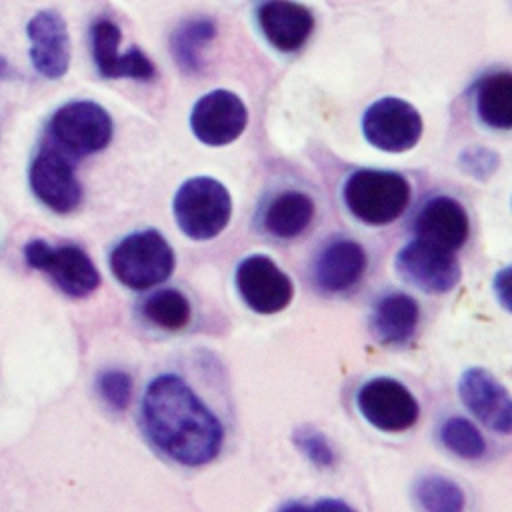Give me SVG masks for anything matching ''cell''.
<instances>
[{
  "instance_id": "4fadbf2b",
  "label": "cell",
  "mask_w": 512,
  "mask_h": 512,
  "mask_svg": "<svg viewBox=\"0 0 512 512\" xmlns=\"http://www.w3.org/2000/svg\"><path fill=\"white\" fill-rule=\"evenodd\" d=\"M364 248L348 236L328 238L312 258L310 278L324 294H342L352 290L366 272Z\"/></svg>"
},
{
  "instance_id": "d4e9b609",
  "label": "cell",
  "mask_w": 512,
  "mask_h": 512,
  "mask_svg": "<svg viewBox=\"0 0 512 512\" xmlns=\"http://www.w3.org/2000/svg\"><path fill=\"white\" fill-rule=\"evenodd\" d=\"M414 500L420 508L430 512H456L464 508V492L450 478L428 474L414 482Z\"/></svg>"
},
{
  "instance_id": "30bf717a",
  "label": "cell",
  "mask_w": 512,
  "mask_h": 512,
  "mask_svg": "<svg viewBox=\"0 0 512 512\" xmlns=\"http://www.w3.org/2000/svg\"><path fill=\"white\" fill-rule=\"evenodd\" d=\"M234 284L244 304L258 314H276L294 296V284L288 274L264 254L242 258L234 272Z\"/></svg>"
},
{
  "instance_id": "484cf974",
  "label": "cell",
  "mask_w": 512,
  "mask_h": 512,
  "mask_svg": "<svg viewBox=\"0 0 512 512\" xmlns=\"http://www.w3.org/2000/svg\"><path fill=\"white\" fill-rule=\"evenodd\" d=\"M96 388L108 408L122 412L132 396V378L124 370H104L96 380Z\"/></svg>"
},
{
  "instance_id": "603a6c76",
  "label": "cell",
  "mask_w": 512,
  "mask_h": 512,
  "mask_svg": "<svg viewBox=\"0 0 512 512\" xmlns=\"http://www.w3.org/2000/svg\"><path fill=\"white\" fill-rule=\"evenodd\" d=\"M140 312L150 326L162 332H180L192 320V304L188 296L174 286L150 292L140 302Z\"/></svg>"
},
{
  "instance_id": "7402d4cb",
  "label": "cell",
  "mask_w": 512,
  "mask_h": 512,
  "mask_svg": "<svg viewBox=\"0 0 512 512\" xmlns=\"http://www.w3.org/2000/svg\"><path fill=\"white\" fill-rule=\"evenodd\" d=\"M216 38V22L208 16L182 20L170 36V52L178 68L186 74H198L204 68L202 50Z\"/></svg>"
},
{
  "instance_id": "8992f818",
  "label": "cell",
  "mask_w": 512,
  "mask_h": 512,
  "mask_svg": "<svg viewBox=\"0 0 512 512\" xmlns=\"http://www.w3.org/2000/svg\"><path fill=\"white\" fill-rule=\"evenodd\" d=\"M28 266L38 268L72 298H84L100 286V272L92 258L76 244L50 246L46 240H30L24 246Z\"/></svg>"
},
{
  "instance_id": "52a82bcc",
  "label": "cell",
  "mask_w": 512,
  "mask_h": 512,
  "mask_svg": "<svg viewBox=\"0 0 512 512\" xmlns=\"http://www.w3.org/2000/svg\"><path fill=\"white\" fill-rule=\"evenodd\" d=\"M28 182L34 196L52 212L68 214L82 200V186L76 178L72 156L50 140L36 150L28 168Z\"/></svg>"
},
{
  "instance_id": "9c48e42d",
  "label": "cell",
  "mask_w": 512,
  "mask_h": 512,
  "mask_svg": "<svg viewBox=\"0 0 512 512\" xmlns=\"http://www.w3.org/2000/svg\"><path fill=\"white\" fill-rule=\"evenodd\" d=\"M420 112L406 100L384 96L372 102L362 116V134L378 150L406 152L422 136Z\"/></svg>"
},
{
  "instance_id": "8fae6325",
  "label": "cell",
  "mask_w": 512,
  "mask_h": 512,
  "mask_svg": "<svg viewBox=\"0 0 512 512\" xmlns=\"http://www.w3.org/2000/svg\"><path fill=\"white\" fill-rule=\"evenodd\" d=\"M396 272L428 294L450 292L460 280V264L454 252L414 238L394 258Z\"/></svg>"
},
{
  "instance_id": "e0dca14e",
  "label": "cell",
  "mask_w": 512,
  "mask_h": 512,
  "mask_svg": "<svg viewBox=\"0 0 512 512\" xmlns=\"http://www.w3.org/2000/svg\"><path fill=\"white\" fill-rule=\"evenodd\" d=\"M414 238L444 250H458L470 234V220L466 208L452 196H430L412 220Z\"/></svg>"
},
{
  "instance_id": "7a4b0ae2",
  "label": "cell",
  "mask_w": 512,
  "mask_h": 512,
  "mask_svg": "<svg viewBox=\"0 0 512 512\" xmlns=\"http://www.w3.org/2000/svg\"><path fill=\"white\" fill-rule=\"evenodd\" d=\"M342 200L356 220L368 226H386L406 212L410 184L394 170L360 168L344 180Z\"/></svg>"
},
{
  "instance_id": "f1b7e54d",
  "label": "cell",
  "mask_w": 512,
  "mask_h": 512,
  "mask_svg": "<svg viewBox=\"0 0 512 512\" xmlns=\"http://www.w3.org/2000/svg\"><path fill=\"white\" fill-rule=\"evenodd\" d=\"M492 286H494V294H496L500 306L506 308L508 312H512V264L504 266L496 272Z\"/></svg>"
},
{
  "instance_id": "d6986e66",
  "label": "cell",
  "mask_w": 512,
  "mask_h": 512,
  "mask_svg": "<svg viewBox=\"0 0 512 512\" xmlns=\"http://www.w3.org/2000/svg\"><path fill=\"white\" fill-rule=\"evenodd\" d=\"M256 20L264 38L286 54L300 50L314 30L312 12L294 0H264Z\"/></svg>"
},
{
  "instance_id": "cb8c5ba5",
  "label": "cell",
  "mask_w": 512,
  "mask_h": 512,
  "mask_svg": "<svg viewBox=\"0 0 512 512\" xmlns=\"http://www.w3.org/2000/svg\"><path fill=\"white\" fill-rule=\"evenodd\" d=\"M440 444L462 460H480L486 454V440L482 432L464 416H446L438 426Z\"/></svg>"
},
{
  "instance_id": "ac0fdd59",
  "label": "cell",
  "mask_w": 512,
  "mask_h": 512,
  "mask_svg": "<svg viewBox=\"0 0 512 512\" xmlns=\"http://www.w3.org/2000/svg\"><path fill=\"white\" fill-rule=\"evenodd\" d=\"M120 40V28L108 18H98L90 26V52L100 76L152 80L156 76L152 60L138 46H132L126 54H120Z\"/></svg>"
},
{
  "instance_id": "5bb4252c",
  "label": "cell",
  "mask_w": 512,
  "mask_h": 512,
  "mask_svg": "<svg viewBox=\"0 0 512 512\" xmlns=\"http://www.w3.org/2000/svg\"><path fill=\"white\" fill-rule=\"evenodd\" d=\"M458 396L486 428L496 434H512V396L486 368H466L458 378Z\"/></svg>"
},
{
  "instance_id": "83f0119b",
  "label": "cell",
  "mask_w": 512,
  "mask_h": 512,
  "mask_svg": "<svg viewBox=\"0 0 512 512\" xmlns=\"http://www.w3.org/2000/svg\"><path fill=\"white\" fill-rule=\"evenodd\" d=\"M498 154L486 146H468L460 154V166L474 178H488L498 168Z\"/></svg>"
},
{
  "instance_id": "f546056e",
  "label": "cell",
  "mask_w": 512,
  "mask_h": 512,
  "mask_svg": "<svg viewBox=\"0 0 512 512\" xmlns=\"http://www.w3.org/2000/svg\"><path fill=\"white\" fill-rule=\"evenodd\" d=\"M262 2H264V0H262Z\"/></svg>"
},
{
  "instance_id": "5b68a950",
  "label": "cell",
  "mask_w": 512,
  "mask_h": 512,
  "mask_svg": "<svg viewBox=\"0 0 512 512\" xmlns=\"http://www.w3.org/2000/svg\"><path fill=\"white\" fill-rule=\"evenodd\" d=\"M48 140L72 158L100 152L112 140V118L92 100H72L52 114Z\"/></svg>"
},
{
  "instance_id": "ba28073f",
  "label": "cell",
  "mask_w": 512,
  "mask_h": 512,
  "mask_svg": "<svg viewBox=\"0 0 512 512\" xmlns=\"http://www.w3.org/2000/svg\"><path fill=\"white\" fill-rule=\"evenodd\" d=\"M356 408L368 424L384 432H404L420 416L414 394L402 382L388 376L366 380L356 392Z\"/></svg>"
},
{
  "instance_id": "4316f807",
  "label": "cell",
  "mask_w": 512,
  "mask_h": 512,
  "mask_svg": "<svg viewBox=\"0 0 512 512\" xmlns=\"http://www.w3.org/2000/svg\"><path fill=\"white\" fill-rule=\"evenodd\" d=\"M294 442L304 452V456L318 468H328L336 460L326 436L314 428H298L294 432Z\"/></svg>"
},
{
  "instance_id": "277c9868",
  "label": "cell",
  "mask_w": 512,
  "mask_h": 512,
  "mask_svg": "<svg viewBox=\"0 0 512 512\" xmlns=\"http://www.w3.org/2000/svg\"><path fill=\"white\" fill-rule=\"evenodd\" d=\"M180 230L192 240L216 238L230 222L232 198L222 182L210 176L186 180L172 202Z\"/></svg>"
},
{
  "instance_id": "6da1fadb",
  "label": "cell",
  "mask_w": 512,
  "mask_h": 512,
  "mask_svg": "<svg viewBox=\"0 0 512 512\" xmlns=\"http://www.w3.org/2000/svg\"><path fill=\"white\" fill-rule=\"evenodd\" d=\"M138 422L146 440L170 462L200 468L226 444V424L206 390L188 370L168 366L144 386Z\"/></svg>"
},
{
  "instance_id": "7c38bea8",
  "label": "cell",
  "mask_w": 512,
  "mask_h": 512,
  "mask_svg": "<svg viewBox=\"0 0 512 512\" xmlns=\"http://www.w3.org/2000/svg\"><path fill=\"white\" fill-rule=\"evenodd\" d=\"M248 124V110L242 98L218 88L196 100L190 112V128L206 146H226L234 142Z\"/></svg>"
},
{
  "instance_id": "ffe728a7",
  "label": "cell",
  "mask_w": 512,
  "mask_h": 512,
  "mask_svg": "<svg viewBox=\"0 0 512 512\" xmlns=\"http://www.w3.org/2000/svg\"><path fill=\"white\" fill-rule=\"evenodd\" d=\"M420 322V306L406 292H386L376 298L370 312V332L386 346L406 344Z\"/></svg>"
},
{
  "instance_id": "44dd1931",
  "label": "cell",
  "mask_w": 512,
  "mask_h": 512,
  "mask_svg": "<svg viewBox=\"0 0 512 512\" xmlns=\"http://www.w3.org/2000/svg\"><path fill=\"white\" fill-rule=\"evenodd\" d=\"M478 120L490 130H512V72L494 70L474 86Z\"/></svg>"
},
{
  "instance_id": "2e32d148",
  "label": "cell",
  "mask_w": 512,
  "mask_h": 512,
  "mask_svg": "<svg viewBox=\"0 0 512 512\" xmlns=\"http://www.w3.org/2000/svg\"><path fill=\"white\" fill-rule=\"evenodd\" d=\"M30 40V62L48 80H58L70 66V34L64 18L56 10H38L26 24Z\"/></svg>"
},
{
  "instance_id": "9a60e30c",
  "label": "cell",
  "mask_w": 512,
  "mask_h": 512,
  "mask_svg": "<svg viewBox=\"0 0 512 512\" xmlns=\"http://www.w3.org/2000/svg\"><path fill=\"white\" fill-rule=\"evenodd\" d=\"M316 202L300 188L270 192L256 212V228L270 240L288 242L300 238L314 222Z\"/></svg>"
},
{
  "instance_id": "3957f363",
  "label": "cell",
  "mask_w": 512,
  "mask_h": 512,
  "mask_svg": "<svg viewBox=\"0 0 512 512\" xmlns=\"http://www.w3.org/2000/svg\"><path fill=\"white\" fill-rule=\"evenodd\" d=\"M112 274L132 290H148L170 278L176 258L158 230H140L124 236L108 258Z\"/></svg>"
}]
</instances>
